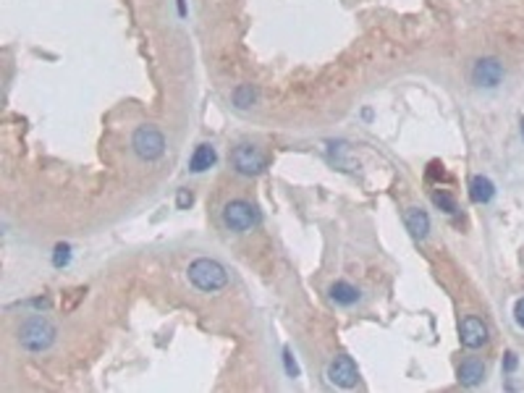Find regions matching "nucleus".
Listing matches in <instances>:
<instances>
[{
	"label": "nucleus",
	"mask_w": 524,
	"mask_h": 393,
	"mask_svg": "<svg viewBox=\"0 0 524 393\" xmlns=\"http://www.w3.org/2000/svg\"><path fill=\"white\" fill-rule=\"evenodd\" d=\"M462 344L466 349H480L488 344V325L480 317H464L462 320Z\"/></svg>",
	"instance_id": "nucleus-8"
},
{
	"label": "nucleus",
	"mask_w": 524,
	"mask_h": 393,
	"mask_svg": "<svg viewBox=\"0 0 524 393\" xmlns=\"http://www.w3.org/2000/svg\"><path fill=\"white\" fill-rule=\"evenodd\" d=\"M215 160H218V155H215V147H213V145H199V147L194 149L192 160H189V171L202 173V171H208V168L215 166Z\"/></svg>",
	"instance_id": "nucleus-11"
},
{
	"label": "nucleus",
	"mask_w": 524,
	"mask_h": 393,
	"mask_svg": "<svg viewBox=\"0 0 524 393\" xmlns=\"http://www.w3.org/2000/svg\"><path fill=\"white\" fill-rule=\"evenodd\" d=\"M522 137H524V118H522Z\"/></svg>",
	"instance_id": "nucleus-21"
},
{
	"label": "nucleus",
	"mask_w": 524,
	"mask_h": 393,
	"mask_svg": "<svg viewBox=\"0 0 524 393\" xmlns=\"http://www.w3.org/2000/svg\"><path fill=\"white\" fill-rule=\"evenodd\" d=\"M231 160H234V168H236L241 176H257L267 166V157L255 145H239L234 149Z\"/></svg>",
	"instance_id": "nucleus-5"
},
{
	"label": "nucleus",
	"mask_w": 524,
	"mask_h": 393,
	"mask_svg": "<svg viewBox=\"0 0 524 393\" xmlns=\"http://www.w3.org/2000/svg\"><path fill=\"white\" fill-rule=\"evenodd\" d=\"M504 370H506V373H514V370H516V354L514 352H506Z\"/></svg>",
	"instance_id": "nucleus-20"
},
{
	"label": "nucleus",
	"mask_w": 524,
	"mask_h": 393,
	"mask_svg": "<svg viewBox=\"0 0 524 393\" xmlns=\"http://www.w3.org/2000/svg\"><path fill=\"white\" fill-rule=\"evenodd\" d=\"M433 202H436V207H441L443 213H448V215H454L456 210H459L456 199L448 194V192H436V194H433Z\"/></svg>",
	"instance_id": "nucleus-15"
},
{
	"label": "nucleus",
	"mask_w": 524,
	"mask_h": 393,
	"mask_svg": "<svg viewBox=\"0 0 524 393\" xmlns=\"http://www.w3.org/2000/svg\"><path fill=\"white\" fill-rule=\"evenodd\" d=\"M69 252H71L69 244H58V246H55V255H53V265H55V267L66 265V262H69V257H71Z\"/></svg>",
	"instance_id": "nucleus-16"
},
{
	"label": "nucleus",
	"mask_w": 524,
	"mask_h": 393,
	"mask_svg": "<svg viewBox=\"0 0 524 393\" xmlns=\"http://www.w3.org/2000/svg\"><path fill=\"white\" fill-rule=\"evenodd\" d=\"M404 226L415 239L422 241V239H427V234H430V215H427L425 210H419V207H406Z\"/></svg>",
	"instance_id": "nucleus-9"
},
{
	"label": "nucleus",
	"mask_w": 524,
	"mask_h": 393,
	"mask_svg": "<svg viewBox=\"0 0 524 393\" xmlns=\"http://www.w3.org/2000/svg\"><path fill=\"white\" fill-rule=\"evenodd\" d=\"M189 281L197 286L199 291H218V288H223V286L228 284V273L226 267L220 265V262H215V260H210V257H199V260H194L192 265H189Z\"/></svg>",
	"instance_id": "nucleus-2"
},
{
	"label": "nucleus",
	"mask_w": 524,
	"mask_h": 393,
	"mask_svg": "<svg viewBox=\"0 0 524 393\" xmlns=\"http://www.w3.org/2000/svg\"><path fill=\"white\" fill-rule=\"evenodd\" d=\"M223 223L226 228L236 231V234H244L249 228H255L260 223V215L255 205H249L247 199H231L226 207H223Z\"/></svg>",
	"instance_id": "nucleus-3"
},
{
	"label": "nucleus",
	"mask_w": 524,
	"mask_h": 393,
	"mask_svg": "<svg viewBox=\"0 0 524 393\" xmlns=\"http://www.w3.org/2000/svg\"><path fill=\"white\" fill-rule=\"evenodd\" d=\"M55 325L50 323L48 317H29L27 323L19 328V344L32 354L48 352L50 346L55 344Z\"/></svg>",
	"instance_id": "nucleus-1"
},
{
	"label": "nucleus",
	"mask_w": 524,
	"mask_h": 393,
	"mask_svg": "<svg viewBox=\"0 0 524 393\" xmlns=\"http://www.w3.org/2000/svg\"><path fill=\"white\" fill-rule=\"evenodd\" d=\"M283 359H286V373L291 375V378H297L299 375V367H297V362H294V357H291V352H283Z\"/></svg>",
	"instance_id": "nucleus-18"
},
{
	"label": "nucleus",
	"mask_w": 524,
	"mask_h": 393,
	"mask_svg": "<svg viewBox=\"0 0 524 393\" xmlns=\"http://www.w3.org/2000/svg\"><path fill=\"white\" fill-rule=\"evenodd\" d=\"M514 320H516V325H519V328H524V299H519V302H516V307H514Z\"/></svg>",
	"instance_id": "nucleus-19"
},
{
	"label": "nucleus",
	"mask_w": 524,
	"mask_h": 393,
	"mask_svg": "<svg viewBox=\"0 0 524 393\" xmlns=\"http://www.w3.org/2000/svg\"><path fill=\"white\" fill-rule=\"evenodd\" d=\"M231 100H234V105H236L239 110H249L257 105V89L252 87V84H239L236 89H234V95H231Z\"/></svg>",
	"instance_id": "nucleus-13"
},
{
	"label": "nucleus",
	"mask_w": 524,
	"mask_h": 393,
	"mask_svg": "<svg viewBox=\"0 0 524 393\" xmlns=\"http://www.w3.org/2000/svg\"><path fill=\"white\" fill-rule=\"evenodd\" d=\"M131 147L142 160L152 163V160L163 157V152H166V137L155 126H139L134 131V137H131Z\"/></svg>",
	"instance_id": "nucleus-4"
},
{
	"label": "nucleus",
	"mask_w": 524,
	"mask_h": 393,
	"mask_svg": "<svg viewBox=\"0 0 524 393\" xmlns=\"http://www.w3.org/2000/svg\"><path fill=\"white\" fill-rule=\"evenodd\" d=\"M328 380L338 385V388H354L359 383V370H356L354 359L347 357V354L336 357L333 362L328 364Z\"/></svg>",
	"instance_id": "nucleus-7"
},
{
	"label": "nucleus",
	"mask_w": 524,
	"mask_h": 393,
	"mask_svg": "<svg viewBox=\"0 0 524 393\" xmlns=\"http://www.w3.org/2000/svg\"><path fill=\"white\" fill-rule=\"evenodd\" d=\"M504 76H506L504 63L498 58H480L472 66V81L483 89H495L504 81Z\"/></svg>",
	"instance_id": "nucleus-6"
},
{
	"label": "nucleus",
	"mask_w": 524,
	"mask_h": 393,
	"mask_svg": "<svg viewBox=\"0 0 524 393\" xmlns=\"http://www.w3.org/2000/svg\"><path fill=\"white\" fill-rule=\"evenodd\" d=\"M194 202V196H192V192L189 189H178V196H176V205L178 210H187L189 205Z\"/></svg>",
	"instance_id": "nucleus-17"
},
{
	"label": "nucleus",
	"mask_w": 524,
	"mask_h": 393,
	"mask_svg": "<svg viewBox=\"0 0 524 393\" xmlns=\"http://www.w3.org/2000/svg\"><path fill=\"white\" fill-rule=\"evenodd\" d=\"M493 194H495V187L488 176H475L472 181H469V196H472V202H477V205L490 202Z\"/></svg>",
	"instance_id": "nucleus-12"
},
{
	"label": "nucleus",
	"mask_w": 524,
	"mask_h": 393,
	"mask_svg": "<svg viewBox=\"0 0 524 393\" xmlns=\"http://www.w3.org/2000/svg\"><path fill=\"white\" fill-rule=\"evenodd\" d=\"M485 380V364L480 359H464L459 367V383L466 388H475Z\"/></svg>",
	"instance_id": "nucleus-10"
},
{
	"label": "nucleus",
	"mask_w": 524,
	"mask_h": 393,
	"mask_svg": "<svg viewBox=\"0 0 524 393\" xmlns=\"http://www.w3.org/2000/svg\"><path fill=\"white\" fill-rule=\"evenodd\" d=\"M330 299L336 302V305H354L356 299H359V291H356L354 286L347 284V281H336V284L330 286Z\"/></svg>",
	"instance_id": "nucleus-14"
}]
</instances>
